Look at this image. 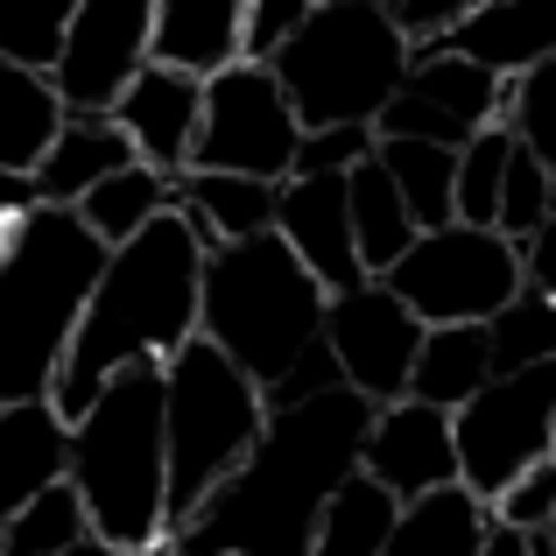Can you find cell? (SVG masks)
<instances>
[{
  "label": "cell",
  "instance_id": "cell-1",
  "mask_svg": "<svg viewBox=\"0 0 556 556\" xmlns=\"http://www.w3.org/2000/svg\"><path fill=\"white\" fill-rule=\"evenodd\" d=\"M374 402L331 388L317 402L268 408L247 465L163 543V556H311L325 501L359 472Z\"/></svg>",
  "mask_w": 556,
  "mask_h": 556
},
{
  "label": "cell",
  "instance_id": "cell-2",
  "mask_svg": "<svg viewBox=\"0 0 556 556\" xmlns=\"http://www.w3.org/2000/svg\"><path fill=\"white\" fill-rule=\"evenodd\" d=\"M204 232L184 212H163L141 226L127 247H113L106 268L92 282V303L78 317L71 359L56 374L50 408L78 422L85 408L106 394V380L135 367H169L190 339H198V289H204Z\"/></svg>",
  "mask_w": 556,
  "mask_h": 556
},
{
  "label": "cell",
  "instance_id": "cell-3",
  "mask_svg": "<svg viewBox=\"0 0 556 556\" xmlns=\"http://www.w3.org/2000/svg\"><path fill=\"white\" fill-rule=\"evenodd\" d=\"M106 268V247L78 212L28 204L0 247V408L50 402L71 359L78 317Z\"/></svg>",
  "mask_w": 556,
  "mask_h": 556
},
{
  "label": "cell",
  "instance_id": "cell-4",
  "mask_svg": "<svg viewBox=\"0 0 556 556\" xmlns=\"http://www.w3.org/2000/svg\"><path fill=\"white\" fill-rule=\"evenodd\" d=\"M71 493L85 501L92 543L127 556H163L169 543V437H163V367L106 380L92 408L71 422Z\"/></svg>",
  "mask_w": 556,
  "mask_h": 556
},
{
  "label": "cell",
  "instance_id": "cell-5",
  "mask_svg": "<svg viewBox=\"0 0 556 556\" xmlns=\"http://www.w3.org/2000/svg\"><path fill=\"white\" fill-rule=\"evenodd\" d=\"M325 289L282 247V232L232 240L204 254V289H198V339L218 345L268 402L303 359L325 345Z\"/></svg>",
  "mask_w": 556,
  "mask_h": 556
},
{
  "label": "cell",
  "instance_id": "cell-6",
  "mask_svg": "<svg viewBox=\"0 0 556 556\" xmlns=\"http://www.w3.org/2000/svg\"><path fill=\"white\" fill-rule=\"evenodd\" d=\"M268 71L282 99L296 106L303 135H325V127H367L374 135V121L408 78V42L394 36L380 0H325Z\"/></svg>",
  "mask_w": 556,
  "mask_h": 556
},
{
  "label": "cell",
  "instance_id": "cell-7",
  "mask_svg": "<svg viewBox=\"0 0 556 556\" xmlns=\"http://www.w3.org/2000/svg\"><path fill=\"white\" fill-rule=\"evenodd\" d=\"M268 402L261 388L232 367L218 345L190 339L177 359L163 367V437H169V535L226 486L247 465V451L261 444Z\"/></svg>",
  "mask_w": 556,
  "mask_h": 556
},
{
  "label": "cell",
  "instance_id": "cell-8",
  "mask_svg": "<svg viewBox=\"0 0 556 556\" xmlns=\"http://www.w3.org/2000/svg\"><path fill=\"white\" fill-rule=\"evenodd\" d=\"M380 289L402 296L422 331L493 325L521 296V247H507L501 232H479V226H437V232H416V247L380 275Z\"/></svg>",
  "mask_w": 556,
  "mask_h": 556
},
{
  "label": "cell",
  "instance_id": "cell-9",
  "mask_svg": "<svg viewBox=\"0 0 556 556\" xmlns=\"http://www.w3.org/2000/svg\"><path fill=\"white\" fill-rule=\"evenodd\" d=\"M549 416H556V367L501 374L451 416V451H458V486L472 501H501L529 465L556 458L549 451Z\"/></svg>",
  "mask_w": 556,
  "mask_h": 556
},
{
  "label": "cell",
  "instance_id": "cell-10",
  "mask_svg": "<svg viewBox=\"0 0 556 556\" xmlns=\"http://www.w3.org/2000/svg\"><path fill=\"white\" fill-rule=\"evenodd\" d=\"M296 106L282 99L268 64H232L226 78L204 85V121L190 149V177H254V184H289L296 169Z\"/></svg>",
  "mask_w": 556,
  "mask_h": 556
},
{
  "label": "cell",
  "instance_id": "cell-11",
  "mask_svg": "<svg viewBox=\"0 0 556 556\" xmlns=\"http://www.w3.org/2000/svg\"><path fill=\"white\" fill-rule=\"evenodd\" d=\"M149 28L155 0H78L71 8L64 56L50 71L64 121H113L127 85L149 71Z\"/></svg>",
  "mask_w": 556,
  "mask_h": 556
},
{
  "label": "cell",
  "instance_id": "cell-12",
  "mask_svg": "<svg viewBox=\"0 0 556 556\" xmlns=\"http://www.w3.org/2000/svg\"><path fill=\"white\" fill-rule=\"evenodd\" d=\"M501 121H507V85H493L486 71H472L451 50H430L408 56V78L374 121V141H430V149L458 155L472 135H486Z\"/></svg>",
  "mask_w": 556,
  "mask_h": 556
},
{
  "label": "cell",
  "instance_id": "cell-13",
  "mask_svg": "<svg viewBox=\"0 0 556 556\" xmlns=\"http://www.w3.org/2000/svg\"><path fill=\"white\" fill-rule=\"evenodd\" d=\"M325 345L339 359V380L353 394H367L374 408L408 402V374L422 353V325L402 296H388L380 282H359L345 296L325 303Z\"/></svg>",
  "mask_w": 556,
  "mask_h": 556
},
{
  "label": "cell",
  "instance_id": "cell-14",
  "mask_svg": "<svg viewBox=\"0 0 556 556\" xmlns=\"http://www.w3.org/2000/svg\"><path fill=\"white\" fill-rule=\"evenodd\" d=\"M359 472L388 486L394 501H422V493L458 486V451H451V416L422 402H388L374 408L367 444H359Z\"/></svg>",
  "mask_w": 556,
  "mask_h": 556
},
{
  "label": "cell",
  "instance_id": "cell-15",
  "mask_svg": "<svg viewBox=\"0 0 556 556\" xmlns=\"http://www.w3.org/2000/svg\"><path fill=\"white\" fill-rule=\"evenodd\" d=\"M275 232L317 275L325 296H345V289L367 282L353 247V212H345V177H289L282 198H275Z\"/></svg>",
  "mask_w": 556,
  "mask_h": 556
},
{
  "label": "cell",
  "instance_id": "cell-16",
  "mask_svg": "<svg viewBox=\"0 0 556 556\" xmlns=\"http://www.w3.org/2000/svg\"><path fill=\"white\" fill-rule=\"evenodd\" d=\"M198 121H204V85H190L177 71H163V64H149L135 85H127V99L113 106V127L127 135L135 163H149L155 177H169V184L190 177Z\"/></svg>",
  "mask_w": 556,
  "mask_h": 556
},
{
  "label": "cell",
  "instance_id": "cell-17",
  "mask_svg": "<svg viewBox=\"0 0 556 556\" xmlns=\"http://www.w3.org/2000/svg\"><path fill=\"white\" fill-rule=\"evenodd\" d=\"M444 50L486 71L493 85H521L556 56V0H472Z\"/></svg>",
  "mask_w": 556,
  "mask_h": 556
},
{
  "label": "cell",
  "instance_id": "cell-18",
  "mask_svg": "<svg viewBox=\"0 0 556 556\" xmlns=\"http://www.w3.org/2000/svg\"><path fill=\"white\" fill-rule=\"evenodd\" d=\"M149 64L212 85L240 64V0H155Z\"/></svg>",
  "mask_w": 556,
  "mask_h": 556
},
{
  "label": "cell",
  "instance_id": "cell-19",
  "mask_svg": "<svg viewBox=\"0 0 556 556\" xmlns=\"http://www.w3.org/2000/svg\"><path fill=\"white\" fill-rule=\"evenodd\" d=\"M135 169V149L113 121H64V135L50 141V155L28 177V204H50V212H78L106 177Z\"/></svg>",
  "mask_w": 556,
  "mask_h": 556
},
{
  "label": "cell",
  "instance_id": "cell-20",
  "mask_svg": "<svg viewBox=\"0 0 556 556\" xmlns=\"http://www.w3.org/2000/svg\"><path fill=\"white\" fill-rule=\"evenodd\" d=\"M71 458V422L50 402L0 408V529L22 515V501H36L42 486L64 479Z\"/></svg>",
  "mask_w": 556,
  "mask_h": 556
},
{
  "label": "cell",
  "instance_id": "cell-21",
  "mask_svg": "<svg viewBox=\"0 0 556 556\" xmlns=\"http://www.w3.org/2000/svg\"><path fill=\"white\" fill-rule=\"evenodd\" d=\"M493 380V353H486V325H444V331H422V353L416 374H408V402L422 408H444L458 416L479 388Z\"/></svg>",
  "mask_w": 556,
  "mask_h": 556
},
{
  "label": "cell",
  "instance_id": "cell-22",
  "mask_svg": "<svg viewBox=\"0 0 556 556\" xmlns=\"http://www.w3.org/2000/svg\"><path fill=\"white\" fill-rule=\"evenodd\" d=\"M64 135V106H56V85L36 71L0 64V177L28 184L36 163L50 155V141Z\"/></svg>",
  "mask_w": 556,
  "mask_h": 556
},
{
  "label": "cell",
  "instance_id": "cell-23",
  "mask_svg": "<svg viewBox=\"0 0 556 556\" xmlns=\"http://www.w3.org/2000/svg\"><path fill=\"white\" fill-rule=\"evenodd\" d=\"M275 184L254 177H184L177 184V212L204 232V247H232V240H261L275 232Z\"/></svg>",
  "mask_w": 556,
  "mask_h": 556
},
{
  "label": "cell",
  "instance_id": "cell-24",
  "mask_svg": "<svg viewBox=\"0 0 556 556\" xmlns=\"http://www.w3.org/2000/svg\"><path fill=\"white\" fill-rule=\"evenodd\" d=\"M486 501H472L465 486H444V493H422L394 515V535L380 556H479L486 543Z\"/></svg>",
  "mask_w": 556,
  "mask_h": 556
},
{
  "label": "cell",
  "instance_id": "cell-25",
  "mask_svg": "<svg viewBox=\"0 0 556 556\" xmlns=\"http://www.w3.org/2000/svg\"><path fill=\"white\" fill-rule=\"evenodd\" d=\"M345 212H353V247H359V268H367V282H380V275L394 268V261L416 247V218H408V204L394 198L388 169L359 163L353 177H345Z\"/></svg>",
  "mask_w": 556,
  "mask_h": 556
},
{
  "label": "cell",
  "instance_id": "cell-26",
  "mask_svg": "<svg viewBox=\"0 0 556 556\" xmlns=\"http://www.w3.org/2000/svg\"><path fill=\"white\" fill-rule=\"evenodd\" d=\"M394 515H402V501H394L388 486H374L367 472H353L325 501V515H317L311 556H380L388 535H394Z\"/></svg>",
  "mask_w": 556,
  "mask_h": 556
},
{
  "label": "cell",
  "instance_id": "cell-27",
  "mask_svg": "<svg viewBox=\"0 0 556 556\" xmlns=\"http://www.w3.org/2000/svg\"><path fill=\"white\" fill-rule=\"evenodd\" d=\"M163 212H177V184L169 177H155L149 163H135V169H121V177H106L92 190V198L78 204V218H85V232H92L99 247H127L141 226H155Z\"/></svg>",
  "mask_w": 556,
  "mask_h": 556
},
{
  "label": "cell",
  "instance_id": "cell-28",
  "mask_svg": "<svg viewBox=\"0 0 556 556\" xmlns=\"http://www.w3.org/2000/svg\"><path fill=\"white\" fill-rule=\"evenodd\" d=\"M374 163L388 169V184L408 204L416 232L451 226V177H458V155L451 149H430V141H374Z\"/></svg>",
  "mask_w": 556,
  "mask_h": 556
},
{
  "label": "cell",
  "instance_id": "cell-29",
  "mask_svg": "<svg viewBox=\"0 0 556 556\" xmlns=\"http://www.w3.org/2000/svg\"><path fill=\"white\" fill-rule=\"evenodd\" d=\"M515 127H486V135H472L458 149V177H451V226H479L493 232V218H501V190H507V163H515Z\"/></svg>",
  "mask_w": 556,
  "mask_h": 556
},
{
  "label": "cell",
  "instance_id": "cell-30",
  "mask_svg": "<svg viewBox=\"0 0 556 556\" xmlns=\"http://www.w3.org/2000/svg\"><path fill=\"white\" fill-rule=\"evenodd\" d=\"M85 543H92V521H85V501L71 493V479L22 501V515L0 529V556H71Z\"/></svg>",
  "mask_w": 556,
  "mask_h": 556
},
{
  "label": "cell",
  "instance_id": "cell-31",
  "mask_svg": "<svg viewBox=\"0 0 556 556\" xmlns=\"http://www.w3.org/2000/svg\"><path fill=\"white\" fill-rule=\"evenodd\" d=\"M486 353H493V380L529 374V367H556V303L535 296V289H521L486 325Z\"/></svg>",
  "mask_w": 556,
  "mask_h": 556
},
{
  "label": "cell",
  "instance_id": "cell-32",
  "mask_svg": "<svg viewBox=\"0 0 556 556\" xmlns=\"http://www.w3.org/2000/svg\"><path fill=\"white\" fill-rule=\"evenodd\" d=\"M78 0H0V64L50 78L64 56V28Z\"/></svg>",
  "mask_w": 556,
  "mask_h": 556
},
{
  "label": "cell",
  "instance_id": "cell-33",
  "mask_svg": "<svg viewBox=\"0 0 556 556\" xmlns=\"http://www.w3.org/2000/svg\"><path fill=\"white\" fill-rule=\"evenodd\" d=\"M556 212V177L543 163H535L529 149H515V163H507V190H501V218H493V232H501L507 247H529L535 232H543V218Z\"/></svg>",
  "mask_w": 556,
  "mask_h": 556
},
{
  "label": "cell",
  "instance_id": "cell-34",
  "mask_svg": "<svg viewBox=\"0 0 556 556\" xmlns=\"http://www.w3.org/2000/svg\"><path fill=\"white\" fill-rule=\"evenodd\" d=\"M507 127H515V141L556 177V56L543 71H529L521 85H507Z\"/></svg>",
  "mask_w": 556,
  "mask_h": 556
},
{
  "label": "cell",
  "instance_id": "cell-35",
  "mask_svg": "<svg viewBox=\"0 0 556 556\" xmlns=\"http://www.w3.org/2000/svg\"><path fill=\"white\" fill-rule=\"evenodd\" d=\"M311 22V0H240V64H275Z\"/></svg>",
  "mask_w": 556,
  "mask_h": 556
},
{
  "label": "cell",
  "instance_id": "cell-36",
  "mask_svg": "<svg viewBox=\"0 0 556 556\" xmlns=\"http://www.w3.org/2000/svg\"><path fill=\"white\" fill-rule=\"evenodd\" d=\"M493 521H507V529H521V535H543L549 529V515H556V458L543 465H529V472L515 479V486L501 493V501L486 507Z\"/></svg>",
  "mask_w": 556,
  "mask_h": 556
},
{
  "label": "cell",
  "instance_id": "cell-37",
  "mask_svg": "<svg viewBox=\"0 0 556 556\" xmlns=\"http://www.w3.org/2000/svg\"><path fill=\"white\" fill-rule=\"evenodd\" d=\"M367 155H374L367 127H325V135L296 141V169H289V177H353Z\"/></svg>",
  "mask_w": 556,
  "mask_h": 556
},
{
  "label": "cell",
  "instance_id": "cell-38",
  "mask_svg": "<svg viewBox=\"0 0 556 556\" xmlns=\"http://www.w3.org/2000/svg\"><path fill=\"white\" fill-rule=\"evenodd\" d=\"M521 289H535V296L556 303V212L543 218V232L521 247Z\"/></svg>",
  "mask_w": 556,
  "mask_h": 556
},
{
  "label": "cell",
  "instance_id": "cell-39",
  "mask_svg": "<svg viewBox=\"0 0 556 556\" xmlns=\"http://www.w3.org/2000/svg\"><path fill=\"white\" fill-rule=\"evenodd\" d=\"M479 556H529V535L507 529V521H486V543H479Z\"/></svg>",
  "mask_w": 556,
  "mask_h": 556
},
{
  "label": "cell",
  "instance_id": "cell-40",
  "mask_svg": "<svg viewBox=\"0 0 556 556\" xmlns=\"http://www.w3.org/2000/svg\"><path fill=\"white\" fill-rule=\"evenodd\" d=\"M22 204H28V184H14V177H0V218H8V212H22Z\"/></svg>",
  "mask_w": 556,
  "mask_h": 556
},
{
  "label": "cell",
  "instance_id": "cell-41",
  "mask_svg": "<svg viewBox=\"0 0 556 556\" xmlns=\"http://www.w3.org/2000/svg\"><path fill=\"white\" fill-rule=\"evenodd\" d=\"M71 556H127V549H106V543H85V549H71Z\"/></svg>",
  "mask_w": 556,
  "mask_h": 556
},
{
  "label": "cell",
  "instance_id": "cell-42",
  "mask_svg": "<svg viewBox=\"0 0 556 556\" xmlns=\"http://www.w3.org/2000/svg\"><path fill=\"white\" fill-rule=\"evenodd\" d=\"M529 556H556V549H549V535H529Z\"/></svg>",
  "mask_w": 556,
  "mask_h": 556
},
{
  "label": "cell",
  "instance_id": "cell-43",
  "mask_svg": "<svg viewBox=\"0 0 556 556\" xmlns=\"http://www.w3.org/2000/svg\"><path fill=\"white\" fill-rule=\"evenodd\" d=\"M543 535H549V549H556V515H549V529H543Z\"/></svg>",
  "mask_w": 556,
  "mask_h": 556
},
{
  "label": "cell",
  "instance_id": "cell-44",
  "mask_svg": "<svg viewBox=\"0 0 556 556\" xmlns=\"http://www.w3.org/2000/svg\"><path fill=\"white\" fill-rule=\"evenodd\" d=\"M549 451H556V416H549Z\"/></svg>",
  "mask_w": 556,
  "mask_h": 556
}]
</instances>
